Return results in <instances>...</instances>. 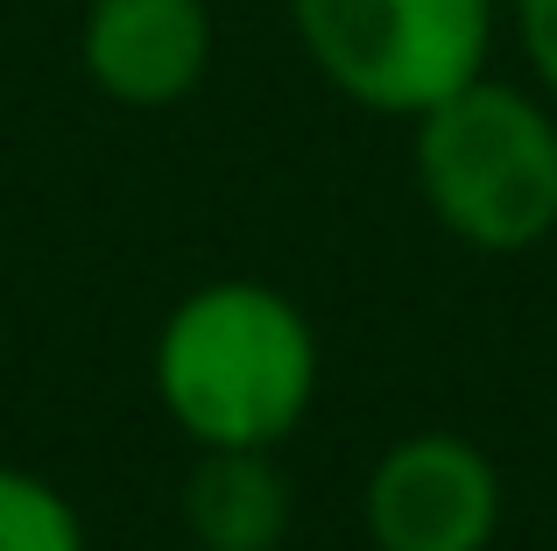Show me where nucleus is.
Wrapping results in <instances>:
<instances>
[{
  "mask_svg": "<svg viewBox=\"0 0 557 551\" xmlns=\"http://www.w3.org/2000/svg\"><path fill=\"white\" fill-rule=\"evenodd\" d=\"M78 64L113 107L163 113L212 71V8L205 0H85Z\"/></svg>",
  "mask_w": 557,
  "mask_h": 551,
  "instance_id": "5",
  "label": "nucleus"
},
{
  "mask_svg": "<svg viewBox=\"0 0 557 551\" xmlns=\"http://www.w3.org/2000/svg\"><path fill=\"white\" fill-rule=\"evenodd\" d=\"M289 22L332 93L417 121L487 71L494 0H289Z\"/></svg>",
  "mask_w": 557,
  "mask_h": 551,
  "instance_id": "3",
  "label": "nucleus"
},
{
  "mask_svg": "<svg viewBox=\"0 0 557 551\" xmlns=\"http://www.w3.org/2000/svg\"><path fill=\"white\" fill-rule=\"evenodd\" d=\"M516 42L530 57L536 85L557 99V0H516Z\"/></svg>",
  "mask_w": 557,
  "mask_h": 551,
  "instance_id": "8",
  "label": "nucleus"
},
{
  "mask_svg": "<svg viewBox=\"0 0 557 551\" xmlns=\"http://www.w3.org/2000/svg\"><path fill=\"white\" fill-rule=\"evenodd\" d=\"M502 530V474L459 431H409L368 474L374 551H487Z\"/></svg>",
  "mask_w": 557,
  "mask_h": 551,
  "instance_id": "4",
  "label": "nucleus"
},
{
  "mask_svg": "<svg viewBox=\"0 0 557 551\" xmlns=\"http://www.w3.org/2000/svg\"><path fill=\"white\" fill-rule=\"evenodd\" d=\"M149 375L190 445H283L318 396V332L275 283L226 276L163 318Z\"/></svg>",
  "mask_w": 557,
  "mask_h": 551,
  "instance_id": "1",
  "label": "nucleus"
},
{
  "mask_svg": "<svg viewBox=\"0 0 557 551\" xmlns=\"http://www.w3.org/2000/svg\"><path fill=\"white\" fill-rule=\"evenodd\" d=\"M0 551H85V516L64 488L0 460Z\"/></svg>",
  "mask_w": 557,
  "mask_h": 551,
  "instance_id": "7",
  "label": "nucleus"
},
{
  "mask_svg": "<svg viewBox=\"0 0 557 551\" xmlns=\"http://www.w3.org/2000/svg\"><path fill=\"white\" fill-rule=\"evenodd\" d=\"M417 192L451 241L522 255L557 226V121L502 78H466L417 113Z\"/></svg>",
  "mask_w": 557,
  "mask_h": 551,
  "instance_id": "2",
  "label": "nucleus"
},
{
  "mask_svg": "<svg viewBox=\"0 0 557 551\" xmlns=\"http://www.w3.org/2000/svg\"><path fill=\"white\" fill-rule=\"evenodd\" d=\"M184 530L198 551H275L289 530V481L275 445H198L184 474Z\"/></svg>",
  "mask_w": 557,
  "mask_h": 551,
  "instance_id": "6",
  "label": "nucleus"
}]
</instances>
